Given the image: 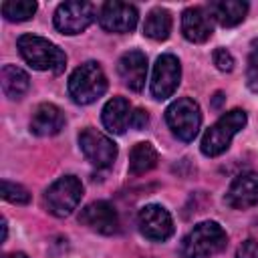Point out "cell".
Instances as JSON below:
<instances>
[{
    "instance_id": "11",
    "label": "cell",
    "mask_w": 258,
    "mask_h": 258,
    "mask_svg": "<svg viewBox=\"0 0 258 258\" xmlns=\"http://www.w3.org/2000/svg\"><path fill=\"white\" fill-rule=\"evenodd\" d=\"M137 8L127 2H105L99 10V24L107 32H131L137 26Z\"/></svg>"
},
{
    "instance_id": "20",
    "label": "cell",
    "mask_w": 258,
    "mask_h": 258,
    "mask_svg": "<svg viewBox=\"0 0 258 258\" xmlns=\"http://www.w3.org/2000/svg\"><path fill=\"white\" fill-rule=\"evenodd\" d=\"M157 161H159L157 149L149 141H141L129 153V173L131 175H143V173L151 171L157 165Z\"/></svg>"
},
{
    "instance_id": "8",
    "label": "cell",
    "mask_w": 258,
    "mask_h": 258,
    "mask_svg": "<svg viewBox=\"0 0 258 258\" xmlns=\"http://www.w3.org/2000/svg\"><path fill=\"white\" fill-rule=\"evenodd\" d=\"M79 145L87 161L95 167H109L117 157V145L93 127H87L79 133Z\"/></svg>"
},
{
    "instance_id": "6",
    "label": "cell",
    "mask_w": 258,
    "mask_h": 258,
    "mask_svg": "<svg viewBox=\"0 0 258 258\" xmlns=\"http://www.w3.org/2000/svg\"><path fill=\"white\" fill-rule=\"evenodd\" d=\"M83 196V183L79 177L75 175H64L58 177L44 194V206L46 210L56 216V218H64L69 216L81 202Z\"/></svg>"
},
{
    "instance_id": "19",
    "label": "cell",
    "mask_w": 258,
    "mask_h": 258,
    "mask_svg": "<svg viewBox=\"0 0 258 258\" xmlns=\"http://www.w3.org/2000/svg\"><path fill=\"white\" fill-rule=\"evenodd\" d=\"M0 83H2V91L8 99H20L28 87H30V79L26 75V71H22L16 64H4L0 71Z\"/></svg>"
},
{
    "instance_id": "18",
    "label": "cell",
    "mask_w": 258,
    "mask_h": 258,
    "mask_svg": "<svg viewBox=\"0 0 258 258\" xmlns=\"http://www.w3.org/2000/svg\"><path fill=\"white\" fill-rule=\"evenodd\" d=\"M246 12H248V4L242 0H218V2L208 4L210 18H214L224 28L240 24L244 20Z\"/></svg>"
},
{
    "instance_id": "21",
    "label": "cell",
    "mask_w": 258,
    "mask_h": 258,
    "mask_svg": "<svg viewBox=\"0 0 258 258\" xmlns=\"http://www.w3.org/2000/svg\"><path fill=\"white\" fill-rule=\"evenodd\" d=\"M171 32V14L165 8H153L143 24V34L153 40H165Z\"/></svg>"
},
{
    "instance_id": "10",
    "label": "cell",
    "mask_w": 258,
    "mask_h": 258,
    "mask_svg": "<svg viewBox=\"0 0 258 258\" xmlns=\"http://www.w3.org/2000/svg\"><path fill=\"white\" fill-rule=\"evenodd\" d=\"M139 232L151 242H165L173 234V220L163 206L149 204L137 216Z\"/></svg>"
},
{
    "instance_id": "3",
    "label": "cell",
    "mask_w": 258,
    "mask_h": 258,
    "mask_svg": "<svg viewBox=\"0 0 258 258\" xmlns=\"http://www.w3.org/2000/svg\"><path fill=\"white\" fill-rule=\"evenodd\" d=\"M107 91V77L97 60H87L69 77V95L77 105H91Z\"/></svg>"
},
{
    "instance_id": "7",
    "label": "cell",
    "mask_w": 258,
    "mask_h": 258,
    "mask_svg": "<svg viewBox=\"0 0 258 258\" xmlns=\"http://www.w3.org/2000/svg\"><path fill=\"white\" fill-rule=\"evenodd\" d=\"M97 8L91 2H62L54 12V28L62 34H79L91 26Z\"/></svg>"
},
{
    "instance_id": "29",
    "label": "cell",
    "mask_w": 258,
    "mask_h": 258,
    "mask_svg": "<svg viewBox=\"0 0 258 258\" xmlns=\"http://www.w3.org/2000/svg\"><path fill=\"white\" fill-rule=\"evenodd\" d=\"M6 236H8V226H6V220H2V242L6 240Z\"/></svg>"
},
{
    "instance_id": "4",
    "label": "cell",
    "mask_w": 258,
    "mask_h": 258,
    "mask_svg": "<svg viewBox=\"0 0 258 258\" xmlns=\"http://www.w3.org/2000/svg\"><path fill=\"white\" fill-rule=\"evenodd\" d=\"M246 113L242 109H232L228 113H224L202 137V153L206 157H218L220 153H224L234 135L240 133L244 127H246Z\"/></svg>"
},
{
    "instance_id": "9",
    "label": "cell",
    "mask_w": 258,
    "mask_h": 258,
    "mask_svg": "<svg viewBox=\"0 0 258 258\" xmlns=\"http://www.w3.org/2000/svg\"><path fill=\"white\" fill-rule=\"evenodd\" d=\"M181 79V64L173 54H161L155 60L153 77H151V95L157 101L171 97Z\"/></svg>"
},
{
    "instance_id": "23",
    "label": "cell",
    "mask_w": 258,
    "mask_h": 258,
    "mask_svg": "<svg viewBox=\"0 0 258 258\" xmlns=\"http://www.w3.org/2000/svg\"><path fill=\"white\" fill-rule=\"evenodd\" d=\"M2 198L10 204H28L30 202V194L24 185L2 179Z\"/></svg>"
},
{
    "instance_id": "14",
    "label": "cell",
    "mask_w": 258,
    "mask_h": 258,
    "mask_svg": "<svg viewBox=\"0 0 258 258\" xmlns=\"http://www.w3.org/2000/svg\"><path fill=\"white\" fill-rule=\"evenodd\" d=\"M117 71L125 87L131 91H141L147 81V56L141 50H127L121 54Z\"/></svg>"
},
{
    "instance_id": "2",
    "label": "cell",
    "mask_w": 258,
    "mask_h": 258,
    "mask_svg": "<svg viewBox=\"0 0 258 258\" xmlns=\"http://www.w3.org/2000/svg\"><path fill=\"white\" fill-rule=\"evenodd\" d=\"M228 234L218 222H200L196 224L181 242L183 258H212L226 248Z\"/></svg>"
},
{
    "instance_id": "16",
    "label": "cell",
    "mask_w": 258,
    "mask_h": 258,
    "mask_svg": "<svg viewBox=\"0 0 258 258\" xmlns=\"http://www.w3.org/2000/svg\"><path fill=\"white\" fill-rule=\"evenodd\" d=\"M181 32L189 42H206L212 36L210 14L200 6L185 8L181 14Z\"/></svg>"
},
{
    "instance_id": "26",
    "label": "cell",
    "mask_w": 258,
    "mask_h": 258,
    "mask_svg": "<svg viewBox=\"0 0 258 258\" xmlns=\"http://www.w3.org/2000/svg\"><path fill=\"white\" fill-rule=\"evenodd\" d=\"M236 258H258V242L252 238L244 240L236 250Z\"/></svg>"
},
{
    "instance_id": "28",
    "label": "cell",
    "mask_w": 258,
    "mask_h": 258,
    "mask_svg": "<svg viewBox=\"0 0 258 258\" xmlns=\"http://www.w3.org/2000/svg\"><path fill=\"white\" fill-rule=\"evenodd\" d=\"M2 258H26V254H22V252H10V254H4Z\"/></svg>"
},
{
    "instance_id": "27",
    "label": "cell",
    "mask_w": 258,
    "mask_h": 258,
    "mask_svg": "<svg viewBox=\"0 0 258 258\" xmlns=\"http://www.w3.org/2000/svg\"><path fill=\"white\" fill-rule=\"evenodd\" d=\"M147 121H149L147 111H143V109H135V111H133V117H131V127H135L137 131H141V129L147 125Z\"/></svg>"
},
{
    "instance_id": "22",
    "label": "cell",
    "mask_w": 258,
    "mask_h": 258,
    "mask_svg": "<svg viewBox=\"0 0 258 258\" xmlns=\"http://www.w3.org/2000/svg\"><path fill=\"white\" fill-rule=\"evenodd\" d=\"M36 8L38 6L32 0H6V2H2V14L10 22H22V20L32 18Z\"/></svg>"
},
{
    "instance_id": "17",
    "label": "cell",
    "mask_w": 258,
    "mask_h": 258,
    "mask_svg": "<svg viewBox=\"0 0 258 258\" xmlns=\"http://www.w3.org/2000/svg\"><path fill=\"white\" fill-rule=\"evenodd\" d=\"M131 103L125 97H113L111 101H107L101 115L105 129L115 135H123L127 131V127L131 125Z\"/></svg>"
},
{
    "instance_id": "1",
    "label": "cell",
    "mask_w": 258,
    "mask_h": 258,
    "mask_svg": "<svg viewBox=\"0 0 258 258\" xmlns=\"http://www.w3.org/2000/svg\"><path fill=\"white\" fill-rule=\"evenodd\" d=\"M22 58L36 71H50L54 75L62 73L67 67V54L50 40L36 34H22L16 40Z\"/></svg>"
},
{
    "instance_id": "15",
    "label": "cell",
    "mask_w": 258,
    "mask_h": 258,
    "mask_svg": "<svg viewBox=\"0 0 258 258\" xmlns=\"http://www.w3.org/2000/svg\"><path fill=\"white\" fill-rule=\"evenodd\" d=\"M64 127V113L52 103H40L30 119V131L38 137H50Z\"/></svg>"
},
{
    "instance_id": "13",
    "label": "cell",
    "mask_w": 258,
    "mask_h": 258,
    "mask_svg": "<svg viewBox=\"0 0 258 258\" xmlns=\"http://www.w3.org/2000/svg\"><path fill=\"white\" fill-rule=\"evenodd\" d=\"M226 204L234 210H248L258 204V173L244 171L234 177L226 191Z\"/></svg>"
},
{
    "instance_id": "25",
    "label": "cell",
    "mask_w": 258,
    "mask_h": 258,
    "mask_svg": "<svg viewBox=\"0 0 258 258\" xmlns=\"http://www.w3.org/2000/svg\"><path fill=\"white\" fill-rule=\"evenodd\" d=\"M212 58H214V64H216L220 71H224V73H230V71L234 69V56H232L230 50H226V48H216L214 54H212Z\"/></svg>"
},
{
    "instance_id": "5",
    "label": "cell",
    "mask_w": 258,
    "mask_h": 258,
    "mask_svg": "<svg viewBox=\"0 0 258 258\" xmlns=\"http://www.w3.org/2000/svg\"><path fill=\"white\" fill-rule=\"evenodd\" d=\"M165 121L167 127L171 129V133L181 139V141H191L202 125V113H200V105L194 99L181 97L177 101H173L167 111H165Z\"/></svg>"
},
{
    "instance_id": "24",
    "label": "cell",
    "mask_w": 258,
    "mask_h": 258,
    "mask_svg": "<svg viewBox=\"0 0 258 258\" xmlns=\"http://www.w3.org/2000/svg\"><path fill=\"white\" fill-rule=\"evenodd\" d=\"M248 87L252 91H258V40L252 42L250 54H248V69H246Z\"/></svg>"
},
{
    "instance_id": "12",
    "label": "cell",
    "mask_w": 258,
    "mask_h": 258,
    "mask_svg": "<svg viewBox=\"0 0 258 258\" xmlns=\"http://www.w3.org/2000/svg\"><path fill=\"white\" fill-rule=\"evenodd\" d=\"M79 222L99 234H115L119 230V216L115 212V208L109 202H93L89 206H85L79 214Z\"/></svg>"
}]
</instances>
